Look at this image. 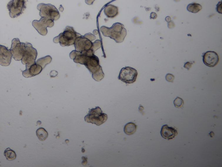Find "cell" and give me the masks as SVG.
<instances>
[{"instance_id":"28","label":"cell","mask_w":222,"mask_h":167,"mask_svg":"<svg viewBox=\"0 0 222 167\" xmlns=\"http://www.w3.org/2000/svg\"><path fill=\"white\" fill-rule=\"evenodd\" d=\"M81 53L80 52L78 51H76V50L72 51L70 53V54H69V57H70V58H71V59L74 60V58L76 57V56L78 55L81 54Z\"/></svg>"},{"instance_id":"19","label":"cell","mask_w":222,"mask_h":167,"mask_svg":"<svg viewBox=\"0 0 222 167\" xmlns=\"http://www.w3.org/2000/svg\"><path fill=\"white\" fill-rule=\"evenodd\" d=\"M202 9V7L199 4L193 3L190 4L187 6V10L190 12L196 13L200 11Z\"/></svg>"},{"instance_id":"9","label":"cell","mask_w":222,"mask_h":167,"mask_svg":"<svg viewBox=\"0 0 222 167\" xmlns=\"http://www.w3.org/2000/svg\"><path fill=\"white\" fill-rule=\"evenodd\" d=\"M54 21L49 18L41 17L40 21L34 20L32 22V25L36 30L41 35L45 36L48 31L47 27L54 26Z\"/></svg>"},{"instance_id":"23","label":"cell","mask_w":222,"mask_h":167,"mask_svg":"<svg viewBox=\"0 0 222 167\" xmlns=\"http://www.w3.org/2000/svg\"><path fill=\"white\" fill-rule=\"evenodd\" d=\"M85 55L84 54L81 53V54L76 56V57L74 58V62L76 63H77V64H81L84 65L85 59Z\"/></svg>"},{"instance_id":"17","label":"cell","mask_w":222,"mask_h":167,"mask_svg":"<svg viewBox=\"0 0 222 167\" xmlns=\"http://www.w3.org/2000/svg\"><path fill=\"white\" fill-rule=\"evenodd\" d=\"M137 127L135 123L131 122L127 123L124 127V132L128 135H133L136 131Z\"/></svg>"},{"instance_id":"2","label":"cell","mask_w":222,"mask_h":167,"mask_svg":"<svg viewBox=\"0 0 222 167\" xmlns=\"http://www.w3.org/2000/svg\"><path fill=\"white\" fill-rule=\"evenodd\" d=\"M80 36L81 34L75 31L73 27L67 26L64 32L54 38L53 41L55 43H60L62 46H68L74 44L76 38Z\"/></svg>"},{"instance_id":"14","label":"cell","mask_w":222,"mask_h":167,"mask_svg":"<svg viewBox=\"0 0 222 167\" xmlns=\"http://www.w3.org/2000/svg\"><path fill=\"white\" fill-rule=\"evenodd\" d=\"M178 134V131L172 127H169L167 125H164L162 127L161 131V135L164 139L169 140L174 138Z\"/></svg>"},{"instance_id":"30","label":"cell","mask_w":222,"mask_h":167,"mask_svg":"<svg viewBox=\"0 0 222 167\" xmlns=\"http://www.w3.org/2000/svg\"><path fill=\"white\" fill-rule=\"evenodd\" d=\"M174 26H175V24H174V23L173 21H171L168 22V27L170 29H172L174 27Z\"/></svg>"},{"instance_id":"36","label":"cell","mask_w":222,"mask_h":167,"mask_svg":"<svg viewBox=\"0 0 222 167\" xmlns=\"http://www.w3.org/2000/svg\"><path fill=\"white\" fill-rule=\"evenodd\" d=\"M209 135L211 136V137H213V136L214 135V134L213 132H211V133L209 134Z\"/></svg>"},{"instance_id":"31","label":"cell","mask_w":222,"mask_h":167,"mask_svg":"<svg viewBox=\"0 0 222 167\" xmlns=\"http://www.w3.org/2000/svg\"><path fill=\"white\" fill-rule=\"evenodd\" d=\"M58 75V72L55 71H53L50 73V76L51 77H54Z\"/></svg>"},{"instance_id":"5","label":"cell","mask_w":222,"mask_h":167,"mask_svg":"<svg viewBox=\"0 0 222 167\" xmlns=\"http://www.w3.org/2000/svg\"><path fill=\"white\" fill-rule=\"evenodd\" d=\"M9 15L11 18H17L23 13L26 9L25 0H11L7 4Z\"/></svg>"},{"instance_id":"10","label":"cell","mask_w":222,"mask_h":167,"mask_svg":"<svg viewBox=\"0 0 222 167\" xmlns=\"http://www.w3.org/2000/svg\"><path fill=\"white\" fill-rule=\"evenodd\" d=\"M85 55L86 56L84 65L88 69L90 73L93 74L98 71L101 67L99 64V59L94 54L90 56Z\"/></svg>"},{"instance_id":"6","label":"cell","mask_w":222,"mask_h":167,"mask_svg":"<svg viewBox=\"0 0 222 167\" xmlns=\"http://www.w3.org/2000/svg\"><path fill=\"white\" fill-rule=\"evenodd\" d=\"M37 56L36 49L33 47L29 43H27L25 46V50L21 60L22 63L26 65V68L36 63V59Z\"/></svg>"},{"instance_id":"39","label":"cell","mask_w":222,"mask_h":167,"mask_svg":"<svg viewBox=\"0 0 222 167\" xmlns=\"http://www.w3.org/2000/svg\"><path fill=\"white\" fill-rule=\"evenodd\" d=\"M41 121H38V122H37V125H41Z\"/></svg>"},{"instance_id":"1","label":"cell","mask_w":222,"mask_h":167,"mask_svg":"<svg viewBox=\"0 0 222 167\" xmlns=\"http://www.w3.org/2000/svg\"><path fill=\"white\" fill-rule=\"evenodd\" d=\"M100 30L104 36L110 37L117 43L122 42L127 35L124 25L120 23L114 24L111 27L102 26Z\"/></svg>"},{"instance_id":"37","label":"cell","mask_w":222,"mask_h":167,"mask_svg":"<svg viewBox=\"0 0 222 167\" xmlns=\"http://www.w3.org/2000/svg\"><path fill=\"white\" fill-rule=\"evenodd\" d=\"M94 34H97L98 33V31L97 30H94Z\"/></svg>"},{"instance_id":"11","label":"cell","mask_w":222,"mask_h":167,"mask_svg":"<svg viewBox=\"0 0 222 167\" xmlns=\"http://www.w3.org/2000/svg\"><path fill=\"white\" fill-rule=\"evenodd\" d=\"M93 43L84 36H80L76 38L74 44L76 51L84 53L92 48Z\"/></svg>"},{"instance_id":"34","label":"cell","mask_w":222,"mask_h":167,"mask_svg":"<svg viewBox=\"0 0 222 167\" xmlns=\"http://www.w3.org/2000/svg\"><path fill=\"white\" fill-rule=\"evenodd\" d=\"M165 21H166L168 22H169L170 21H171V17H169V16L166 17V18H165Z\"/></svg>"},{"instance_id":"20","label":"cell","mask_w":222,"mask_h":167,"mask_svg":"<svg viewBox=\"0 0 222 167\" xmlns=\"http://www.w3.org/2000/svg\"><path fill=\"white\" fill-rule=\"evenodd\" d=\"M36 136L41 141L45 140L48 137V134L47 131L43 128H38L36 131Z\"/></svg>"},{"instance_id":"29","label":"cell","mask_w":222,"mask_h":167,"mask_svg":"<svg viewBox=\"0 0 222 167\" xmlns=\"http://www.w3.org/2000/svg\"><path fill=\"white\" fill-rule=\"evenodd\" d=\"M192 64L190 63V62H186L185 63L184 65V67L186 69H188V70H189V69L191 67Z\"/></svg>"},{"instance_id":"40","label":"cell","mask_w":222,"mask_h":167,"mask_svg":"<svg viewBox=\"0 0 222 167\" xmlns=\"http://www.w3.org/2000/svg\"><path fill=\"white\" fill-rule=\"evenodd\" d=\"M174 1H178L180 0H174Z\"/></svg>"},{"instance_id":"26","label":"cell","mask_w":222,"mask_h":167,"mask_svg":"<svg viewBox=\"0 0 222 167\" xmlns=\"http://www.w3.org/2000/svg\"><path fill=\"white\" fill-rule=\"evenodd\" d=\"M84 36L86 38H87L89 40H90L91 41L95 40L96 38V36H95V35H94V34H92L90 33L86 34Z\"/></svg>"},{"instance_id":"15","label":"cell","mask_w":222,"mask_h":167,"mask_svg":"<svg viewBox=\"0 0 222 167\" xmlns=\"http://www.w3.org/2000/svg\"><path fill=\"white\" fill-rule=\"evenodd\" d=\"M42 70V67L35 63L23 71V75L26 78L33 77L40 74Z\"/></svg>"},{"instance_id":"32","label":"cell","mask_w":222,"mask_h":167,"mask_svg":"<svg viewBox=\"0 0 222 167\" xmlns=\"http://www.w3.org/2000/svg\"><path fill=\"white\" fill-rule=\"evenodd\" d=\"M157 18V15L155 13L151 12L150 14V19H155Z\"/></svg>"},{"instance_id":"27","label":"cell","mask_w":222,"mask_h":167,"mask_svg":"<svg viewBox=\"0 0 222 167\" xmlns=\"http://www.w3.org/2000/svg\"><path fill=\"white\" fill-rule=\"evenodd\" d=\"M165 79L168 82H173L174 79V76L172 74H168L166 75Z\"/></svg>"},{"instance_id":"12","label":"cell","mask_w":222,"mask_h":167,"mask_svg":"<svg viewBox=\"0 0 222 167\" xmlns=\"http://www.w3.org/2000/svg\"><path fill=\"white\" fill-rule=\"evenodd\" d=\"M203 63L209 67H214L219 61V56L215 52L207 51L203 55Z\"/></svg>"},{"instance_id":"3","label":"cell","mask_w":222,"mask_h":167,"mask_svg":"<svg viewBox=\"0 0 222 167\" xmlns=\"http://www.w3.org/2000/svg\"><path fill=\"white\" fill-rule=\"evenodd\" d=\"M107 115L103 113L99 107L90 109L89 113L85 117V121L88 123L96 124L99 126L103 124L107 120Z\"/></svg>"},{"instance_id":"25","label":"cell","mask_w":222,"mask_h":167,"mask_svg":"<svg viewBox=\"0 0 222 167\" xmlns=\"http://www.w3.org/2000/svg\"><path fill=\"white\" fill-rule=\"evenodd\" d=\"M101 46V42L100 40H97L95 41L93 43L92 48L91 49L94 51V52L96 51L98 49H99Z\"/></svg>"},{"instance_id":"33","label":"cell","mask_w":222,"mask_h":167,"mask_svg":"<svg viewBox=\"0 0 222 167\" xmlns=\"http://www.w3.org/2000/svg\"><path fill=\"white\" fill-rule=\"evenodd\" d=\"M95 0H85V2L88 5H92Z\"/></svg>"},{"instance_id":"7","label":"cell","mask_w":222,"mask_h":167,"mask_svg":"<svg viewBox=\"0 0 222 167\" xmlns=\"http://www.w3.org/2000/svg\"><path fill=\"white\" fill-rule=\"evenodd\" d=\"M137 76L138 72L136 70L132 67L126 66L121 69L118 79L126 84H131L136 82Z\"/></svg>"},{"instance_id":"21","label":"cell","mask_w":222,"mask_h":167,"mask_svg":"<svg viewBox=\"0 0 222 167\" xmlns=\"http://www.w3.org/2000/svg\"><path fill=\"white\" fill-rule=\"evenodd\" d=\"M4 156L6 159L9 161L14 160L16 159L17 157L15 151L9 148L5 150L4 152Z\"/></svg>"},{"instance_id":"13","label":"cell","mask_w":222,"mask_h":167,"mask_svg":"<svg viewBox=\"0 0 222 167\" xmlns=\"http://www.w3.org/2000/svg\"><path fill=\"white\" fill-rule=\"evenodd\" d=\"M12 55L10 50L4 46L0 45V65L8 66L11 61Z\"/></svg>"},{"instance_id":"38","label":"cell","mask_w":222,"mask_h":167,"mask_svg":"<svg viewBox=\"0 0 222 167\" xmlns=\"http://www.w3.org/2000/svg\"><path fill=\"white\" fill-rule=\"evenodd\" d=\"M61 8H60V11H64V8H63V7H62V6H61Z\"/></svg>"},{"instance_id":"18","label":"cell","mask_w":222,"mask_h":167,"mask_svg":"<svg viewBox=\"0 0 222 167\" xmlns=\"http://www.w3.org/2000/svg\"><path fill=\"white\" fill-rule=\"evenodd\" d=\"M52 57L50 56H45V57L38 59L36 62V63L37 64L41 66L42 67L43 70L45 67V66H46V65L48 64L51 63V62L52 61Z\"/></svg>"},{"instance_id":"24","label":"cell","mask_w":222,"mask_h":167,"mask_svg":"<svg viewBox=\"0 0 222 167\" xmlns=\"http://www.w3.org/2000/svg\"><path fill=\"white\" fill-rule=\"evenodd\" d=\"M173 103H174L175 107L181 108L183 106L184 102L181 98L178 97L175 98V100L173 101Z\"/></svg>"},{"instance_id":"8","label":"cell","mask_w":222,"mask_h":167,"mask_svg":"<svg viewBox=\"0 0 222 167\" xmlns=\"http://www.w3.org/2000/svg\"><path fill=\"white\" fill-rule=\"evenodd\" d=\"M25 46L26 44L24 43H21L18 38L13 39L10 50L12 57L15 61H20L22 60L25 51Z\"/></svg>"},{"instance_id":"35","label":"cell","mask_w":222,"mask_h":167,"mask_svg":"<svg viewBox=\"0 0 222 167\" xmlns=\"http://www.w3.org/2000/svg\"><path fill=\"white\" fill-rule=\"evenodd\" d=\"M143 109H144V107L141 105L140 106L139 108V111H143Z\"/></svg>"},{"instance_id":"22","label":"cell","mask_w":222,"mask_h":167,"mask_svg":"<svg viewBox=\"0 0 222 167\" xmlns=\"http://www.w3.org/2000/svg\"><path fill=\"white\" fill-rule=\"evenodd\" d=\"M104 76H105V75L103 73L102 67H100V69L96 72L95 74H92V77H93V79L96 81H98V82L101 81L102 79H103Z\"/></svg>"},{"instance_id":"16","label":"cell","mask_w":222,"mask_h":167,"mask_svg":"<svg viewBox=\"0 0 222 167\" xmlns=\"http://www.w3.org/2000/svg\"><path fill=\"white\" fill-rule=\"evenodd\" d=\"M104 12L107 18H113L118 14V9L115 5L109 4L105 7Z\"/></svg>"},{"instance_id":"4","label":"cell","mask_w":222,"mask_h":167,"mask_svg":"<svg viewBox=\"0 0 222 167\" xmlns=\"http://www.w3.org/2000/svg\"><path fill=\"white\" fill-rule=\"evenodd\" d=\"M37 9L40 11L39 15L41 17L49 18L54 21H56L60 18L59 11L52 4H39L37 5Z\"/></svg>"}]
</instances>
